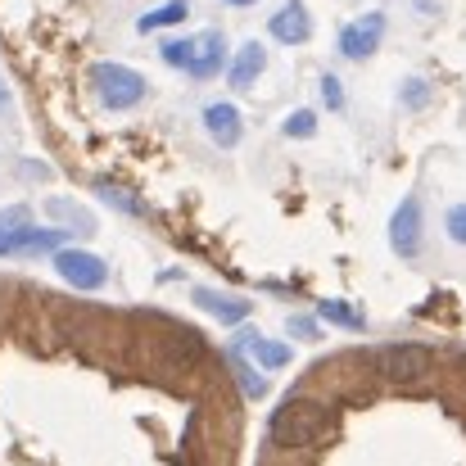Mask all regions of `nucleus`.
Returning <instances> with one entry per match:
<instances>
[{"label":"nucleus","mask_w":466,"mask_h":466,"mask_svg":"<svg viewBox=\"0 0 466 466\" xmlns=\"http://www.w3.org/2000/svg\"><path fill=\"white\" fill-rule=\"evenodd\" d=\"M268 426H272V444H277V449L299 453V449H309V444H317V440L326 435V426H330V408H326L321 399L295 394V399H286V403L272 412Z\"/></svg>","instance_id":"obj_1"},{"label":"nucleus","mask_w":466,"mask_h":466,"mask_svg":"<svg viewBox=\"0 0 466 466\" xmlns=\"http://www.w3.org/2000/svg\"><path fill=\"white\" fill-rule=\"evenodd\" d=\"M371 371L390 385H417L426 371H431V349L426 344H385V349H371L367 353Z\"/></svg>","instance_id":"obj_2"},{"label":"nucleus","mask_w":466,"mask_h":466,"mask_svg":"<svg viewBox=\"0 0 466 466\" xmlns=\"http://www.w3.org/2000/svg\"><path fill=\"white\" fill-rule=\"evenodd\" d=\"M96 91L105 109H137L146 100V77L127 64H96Z\"/></svg>","instance_id":"obj_3"},{"label":"nucleus","mask_w":466,"mask_h":466,"mask_svg":"<svg viewBox=\"0 0 466 466\" xmlns=\"http://www.w3.org/2000/svg\"><path fill=\"white\" fill-rule=\"evenodd\" d=\"M55 272H59L68 286H77V290H100V286L109 281V268H105L96 254H86V249H59V254H55Z\"/></svg>","instance_id":"obj_4"},{"label":"nucleus","mask_w":466,"mask_h":466,"mask_svg":"<svg viewBox=\"0 0 466 466\" xmlns=\"http://www.w3.org/2000/svg\"><path fill=\"white\" fill-rule=\"evenodd\" d=\"M380 36H385V14H362L339 32V55L344 59H371L380 50Z\"/></svg>","instance_id":"obj_5"},{"label":"nucleus","mask_w":466,"mask_h":466,"mask_svg":"<svg viewBox=\"0 0 466 466\" xmlns=\"http://www.w3.org/2000/svg\"><path fill=\"white\" fill-rule=\"evenodd\" d=\"M390 245L399 258H417L421 249V204L417 199H403L390 218Z\"/></svg>","instance_id":"obj_6"},{"label":"nucleus","mask_w":466,"mask_h":466,"mask_svg":"<svg viewBox=\"0 0 466 466\" xmlns=\"http://www.w3.org/2000/svg\"><path fill=\"white\" fill-rule=\"evenodd\" d=\"M222 64H227V36H222V32H199L186 73H190L195 82H208V77L222 73Z\"/></svg>","instance_id":"obj_7"},{"label":"nucleus","mask_w":466,"mask_h":466,"mask_svg":"<svg viewBox=\"0 0 466 466\" xmlns=\"http://www.w3.org/2000/svg\"><path fill=\"white\" fill-rule=\"evenodd\" d=\"M268 32H272L281 46H304L312 36V18H309V9H304V0H286V5L272 14Z\"/></svg>","instance_id":"obj_8"},{"label":"nucleus","mask_w":466,"mask_h":466,"mask_svg":"<svg viewBox=\"0 0 466 466\" xmlns=\"http://www.w3.org/2000/svg\"><path fill=\"white\" fill-rule=\"evenodd\" d=\"M204 127H208V137H213L222 150H231V146L245 137L240 109H236L231 100H213V105H204Z\"/></svg>","instance_id":"obj_9"},{"label":"nucleus","mask_w":466,"mask_h":466,"mask_svg":"<svg viewBox=\"0 0 466 466\" xmlns=\"http://www.w3.org/2000/svg\"><path fill=\"white\" fill-rule=\"evenodd\" d=\"M268 68V50L258 46V41H245L240 46V55L231 59V68H227V82H231V91H249L254 82H258V73Z\"/></svg>","instance_id":"obj_10"},{"label":"nucleus","mask_w":466,"mask_h":466,"mask_svg":"<svg viewBox=\"0 0 466 466\" xmlns=\"http://www.w3.org/2000/svg\"><path fill=\"white\" fill-rule=\"evenodd\" d=\"M231 349H254V362H258V367H268V371H281V367L290 362V349H286V344H277V339H263L258 330L236 335V344H231Z\"/></svg>","instance_id":"obj_11"},{"label":"nucleus","mask_w":466,"mask_h":466,"mask_svg":"<svg viewBox=\"0 0 466 466\" xmlns=\"http://www.w3.org/2000/svg\"><path fill=\"white\" fill-rule=\"evenodd\" d=\"M27 236H32L27 208H23V204L5 208V213H0V258H5V254H23V249H27Z\"/></svg>","instance_id":"obj_12"},{"label":"nucleus","mask_w":466,"mask_h":466,"mask_svg":"<svg viewBox=\"0 0 466 466\" xmlns=\"http://www.w3.org/2000/svg\"><path fill=\"white\" fill-rule=\"evenodd\" d=\"M195 304L204 312H213L218 321H227V326H240V321L249 317V304H245V299H231V295H218V290H195Z\"/></svg>","instance_id":"obj_13"},{"label":"nucleus","mask_w":466,"mask_h":466,"mask_svg":"<svg viewBox=\"0 0 466 466\" xmlns=\"http://www.w3.org/2000/svg\"><path fill=\"white\" fill-rule=\"evenodd\" d=\"M186 14H190V5H186V0H167V5H158V9H150V14H141V18H137V32L177 27V23H186Z\"/></svg>","instance_id":"obj_14"},{"label":"nucleus","mask_w":466,"mask_h":466,"mask_svg":"<svg viewBox=\"0 0 466 466\" xmlns=\"http://www.w3.org/2000/svg\"><path fill=\"white\" fill-rule=\"evenodd\" d=\"M317 312H321V317H330V321H335V326H344V330H362V326H367V321H362V312L349 309V304H339V299H321Z\"/></svg>","instance_id":"obj_15"},{"label":"nucleus","mask_w":466,"mask_h":466,"mask_svg":"<svg viewBox=\"0 0 466 466\" xmlns=\"http://www.w3.org/2000/svg\"><path fill=\"white\" fill-rule=\"evenodd\" d=\"M227 358H231V367H236V380H240V390H245L249 399H263V394H268V385H263V376H254V371H249V362L240 358V349H231Z\"/></svg>","instance_id":"obj_16"},{"label":"nucleus","mask_w":466,"mask_h":466,"mask_svg":"<svg viewBox=\"0 0 466 466\" xmlns=\"http://www.w3.org/2000/svg\"><path fill=\"white\" fill-rule=\"evenodd\" d=\"M163 64H172V68H181L186 73V64H190V55H195V36H177V41H163Z\"/></svg>","instance_id":"obj_17"},{"label":"nucleus","mask_w":466,"mask_h":466,"mask_svg":"<svg viewBox=\"0 0 466 466\" xmlns=\"http://www.w3.org/2000/svg\"><path fill=\"white\" fill-rule=\"evenodd\" d=\"M96 190H100V199H109V204H118L123 213H137V218L146 213V204H141L137 195H127V190H118V186H109V181H100Z\"/></svg>","instance_id":"obj_18"},{"label":"nucleus","mask_w":466,"mask_h":466,"mask_svg":"<svg viewBox=\"0 0 466 466\" xmlns=\"http://www.w3.org/2000/svg\"><path fill=\"white\" fill-rule=\"evenodd\" d=\"M286 137H295V141H309L312 132H317V114L312 109H295L290 118H286V127H281Z\"/></svg>","instance_id":"obj_19"},{"label":"nucleus","mask_w":466,"mask_h":466,"mask_svg":"<svg viewBox=\"0 0 466 466\" xmlns=\"http://www.w3.org/2000/svg\"><path fill=\"white\" fill-rule=\"evenodd\" d=\"M426 100H431V86H426L421 77H408V82H403V105H408V109H421Z\"/></svg>","instance_id":"obj_20"},{"label":"nucleus","mask_w":466,"mask_h":466,"mask_svg":"<svg viewBox=\"0 0 466 466\" xmlns=\"http://www.w3.org/2000/svg\"><path fill=\"white\" fill-rule=\"evenodd\" d=\"M444 227H449V240H453V245H466V204H458V208H449Z\"/></svg>","instance_id":"obj_21"},{"label":"nucleus","mask_w":466,"mask_h":466,"mask_svg":"<svg viewBox=\"0 0 466 466\" xmlns=\"http://www.w3.org/2000/svg\"><path fill=\"white\" fill-rule=\"evenodd\" d=\"M321 100H326V109H344V86H339L335 73L321 77Z\"/></svg>","instance_id":"obj_22"},{"label":"nucleus","mask_w":466,"mask_h":466,"mask_svg":"<svg viewBox=\"0 0 466 466\" xmlns=\"http://www.w3.org/2000/svg\"><path fill=\"white\" fill-rule=\"evenodd\" d=\"M290 330H295V335H304V339H317V326L304 321V317H295V321H290Z\"/></svg>","instance_id":"obj_23"},{"label":"nucleus","mask_w":466,"mask_h":466,"mask_svg":"<svg viewBox=\"0 0 466 466\" xmlns=\"http://www.w3.org/2000/svg\"><path fill=\"white\" fill-rule=\"evenodd\" d=\"M227 5H236V9H249V5H258V0H227Z\"/></svg>","instance_id":"obj_24"},{"label":"nucleus","mask_w":466,"mask_h":466,"mask_svg":"<svg viewBox=\"0 0 466 466\" xmlns=\"http://www.w3.org/2000/svg\"><path fill=\"white\" fill-rule=\"evenodd\" d=\"M0 105H5V82H0Z\"/></svg>","instance_id":"obj_25"}]
</instances>
